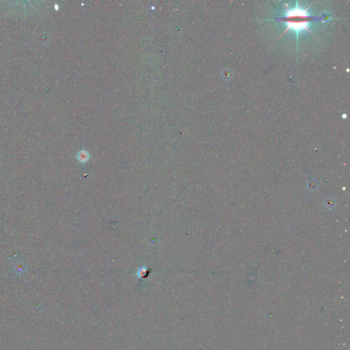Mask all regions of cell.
I'll use <instances>...</instances> for the list:
<instances>
[{
  "label": "cell",
  "instance_id": "obj_1",
  "mask_svg": "<svg viewBox=\"0 0 350 350\" xmlns=\"http://www.w3.org/2000/svg\"><path fill=\"white\" fill-rule=\"evenodd\" d=\"M308 8L304 10L299 8L298 6H297V8H293V9L286 8V12L284 16L273 19V20L281 21L283 23H285L287 25V27L282 35L284 34L287 30H292L296 32L297 38H298L297 34L300 31L306 30V31L311 32L308 29L310 23L315 21H324L325 19L330 18L328 15H325V16L322 15L321 17L312 16L308 12L307 10Z\"/></svg>",
  "mask_w": 350,
  "mask_h": 350
},
{
  "label": "cell",
  "instance_id": "obj_2",
  "mask_svg": "<svg viewBox=\"0 0 350 350\" xmlns=\"http://www.w3.org/2000/svg\"><path fill=\"white\" fill-rule=\"evenodd\" d=\"M77 157H78V159L80 161H82V162H85V161H86L88 159L89 155L86 151H85V150H82V151L79 153Z\"/></svg>",
  "mask_w": 350,
  "mask_h": 350
}]
</instances>
